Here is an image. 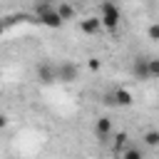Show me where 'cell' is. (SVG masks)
Instances as JSON below:
<instances>
[{
  "instance_id": "cell-8",
  "label": "cell",
  "mask_w": 159,
  "mask_h": 159,
  "mask_svg": "<svg viewBox=\"0 0 159 159\" xmlns=\"http://www.w3.org/2000/svg\"><path fill=\"white\" fill-rule=\"evenodd\" d=\"M94 134H97L99 142H107L109 134H112V119H109V117H99V119L94 122Z\"/></svg>"
},
{
  "instance_id": "cell-4",
  "label": "cell",
  "mask_w": 159,
  "mask_h": 159,
  "mask_svg": "<svg viewBox=\"0 0 159 159\" xmlns=\"http://www.w3.org/2000/svg\"><path fill=\"white\" fill-rule=\"evenodd\" d=\"M132 77L139 80V82H149L152 75H149V57H134L132 62Z\"/></svg>"
},
{
  "instance_id": "cell-5",
  "label": "cell",
  "mask_w": 159,
  "mask_h": 159,
  "mask_svg": "<svg viewBox=\"0 0 159 159\" xmlns=\"http://www.w3.org/2000/svg\"><path fill=\"white\" fill-rule=\"evenodd\" d=\"M37 80H40L42 84H52V82H57V65L40 62V65H37Z\"/></svg>"
},
{
  "instance_id": "cell-9",
  "label": "cell",
  "mask_w": 159,
  "mask_h": 159,
  "mask_svg": "<svg viewBox=\"0 0 159 159\" xmlns=\"http://www.w3.org/2000/svg\"><path fill=\"white\" fill-rule=\"evenodd\" d=\"M127 142H129V134L127 132H119V134H114V142H112V149L114 152H127Z\"/></svg>"
},
{
  "instance_id": "cell-3",
  "label": "cell",
  "mask_w": 159,
  "mask_h": 159,
  "mask_svg": "<svg viewBox=\"0 0 159 159\" xmlns=\"http://www.w3.org/2000/svg\"><path fill=\"white\" fill-rule=\"evenodd\" d=\"M77 77H80V67H77L72 60H62V62L57 65V82H62V84H72Z\"/></svg>"
},
{
  "instance_id": "cell-12",
  "label": "cell",
  "mask_w": 159,
  "mask_h": 159,
  "mask_svg": "<svg viewBox=\"0 0 159 159\" xmlns=\"http://www.w3.org/2000/svg\"><path fill=\"white\" fill-rule=\"evenodd\" d=\"M147 37H149L152 42H159V22H152V25L147 27Z\"/></svg>"
},
{
  "instance_id": "cell-1",
  "label": "cell",
  "mask_w": 159,
  "mask_h": 159,
  "mask_svg": "<svg viewBox=\"0 0 159 159\" xmlns=\"http://www.w3.org/2000/svg\"><path fill=\"white\" fill-rule=\"evenodd\" d=\"M35 17H37L40 25L52 27V30H57V27L65 25V20L60 17V12H57V7L52 5V0H42V2H37V5H35Z\"/></svg>"
},
{
  "instance_id": "cell-7",
  "label": "cell",
  "mask_w": 159,
  "mask_h": 159,
  "mask_svg": "<svg viewBox=\"0 0 159 159\" xmlns=\"http://www.w3.org/2000/svg\"><path fill=\"white\" fill-rule=\"evenodd\" d=\"M80 30H82L84 35H97V32L102 30L99 15H87V17H82V20H80Z\"/></svg>"
},
{
  "instance_id": "cell-14",
  "label": "cell",
  "mask_w": 159,
  "mask_h": 159,
  "mask_svg": "<svg viewBox=\"0 0 159 159\" xmlns=\"http://www.w3.org/2000/svg\"><path fill=\"white\" fill-rule=\"evenodd\" d=\"M122 159H144V154H142L137 147H129V149L122 154Z\"/></svg>"
},
{
  "instance_id": "cell-2",
  "label": "cell",
  "mask_w": 159,
  "mask_h": 159,
  "mask_svg": "<svg viewBox=\"0 0 159 159\" xmlns=\"http://www.w3.org/2000/svg\"><path fill=\"white\" fill-rule=\"evenodd\" d=\"M99 20H102V27L107 32H117L119 30V22H122V10L119 5H114L112 0H104L99 5Z\"/></svg>"
},
{
  "instance_id": "cell-15",
  "label": "cell",
  "mask_w": 159,
  "mask_h": 159,
  "mask_svg": "<svg viewBox=\"0 0 159 159\" xmlns=\"http://www.w3.org/2000/svg\"><path fill=\"white\" fill-rule=\"evenodd\" d=\"M87 65H89V70H92V72H97V70L102 67V62H99L97 57H89V62H87Z\"/></svg>"
},
{
  "instance_id": "cell-6",
  "label": "cell",
  "mask_w": 159,
  "mask_h": 159,
  "mask_svg": "<svg viewBox=\"0 0 159 159\" xmlns=\"http://www.w3.org/2000/svg\"><path fill=\"white\" fill-rule=\"evenodd\" d=\"M107 102H112V104H119V107H132V104H134V97H132V92H129V89H124V87H117L112 94H107Z\"/></svg>"
},
{
  "instance_id": "cell-16",
  "label": "cell",
  "mask_w": 159,
  "mask_h": 159,
  "mask_svg": "<svg viewBox=\"0 0 159 159\" xmlns=\"http://www.w3.org/2000/svg\"><path fill=\"white\" fill-rule=\"evenodd\" d=\"M60 2H62V0H60Z\"/></svg>"
},
{
  "instance_id": "cell-11",
  "label": "cell",
  "mask_w": 159,
  "mask_h": 159,
  "mask_svg": "<svg viewBox=\"0 0 159 159\" xmlns=\"http://www.w3.org/2000/svg\"><path fill=\"white\" fill-rule=\"evenodd\" d=\"M57 12H60V17L67 22V20H72V15H75V10H72V5H67V2H60L57 5Z\"/></svg>"
},
{
  "instance_id": "cell-13",
  "label": "cell",
  "mask_w": 159,
  "mask_h": 159,
  "mask_svg": "<svg viewBox=\"0 0 159 159\" xmlns=\"http://www.w3.org/2000/svg\"><path fill=\"white\" fill-rule=\"evenodd\" d=\"M149 75L152 80H159V57H149Z\"/></svg>"
},
{
  "instance_id": "cell-10",
  "label": "cell",
  "mask_w": 159,
  "mask_h": 159,
  "mask_svg": "<svg viewBox=\"0 0 159 159\" xmlns=\"http://www.w3.org/2000/svg\"><path fill=\"white\" fill-rule=\"evenodd\" d=\"M144 144L147 147H152V149H157L159 147V129H149V132H144Z\"/></svg>"
}]
</instances>
